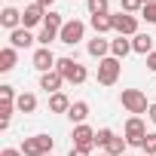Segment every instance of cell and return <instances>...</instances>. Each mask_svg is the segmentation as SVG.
Masks as SVG:
<instances>
[{
	"mask_svg": "<svg viewBox=\"0 0 156 156\" xmlns=\"http://www.w3.org/2000/svg\"><path fill=\"white\" fill-rule=\"evenodd\" d=\"M119 101H122V107H126L132 116H138V113H147V110H150V104H147V95H144L141 89H122Z\"/></svg>",
	"mask_w": 156,
	"mask_h": 156,
	"instance_id": "cell-4",
	"label": "cell"
},
{
	"mask_svg": "<svg viewBox=\"0 0 156 156\" xmlns=\"http://www.w3.org/2000/svg\"><path fill=\"white\" fill-rule=\"evenodd\" d=\"M43 28H46V31H52V34H61V28H64V19H61L58 12H52V9H49V12H46V22H43Z\"/></svg>",
	"mask_w": 156,
	"mask_h": 156,
	"instance_id": "cell-23",
	"label": "cell"
},
{
	"mask_svg": "<svg viewBox=\"0 0 156 156\" xmlns=\"http://www.w3.org/2000/svg\"><path fill=\"white\" fill-rule=\"evenodd\" d=\"M37 3H40V6H43V9H49V6H52V3H55V0H37Z\"/></svg>",
	"mask_w": 156,
	"mask_h": 156,
	"instance_id": "cell-35",
	"label": "cell"
},
{
	"mask_svg": "<svg viewBox=\"0 0 156 156\" xmlns=\"http://www.w3.org/2000/svg\"><path fill=\"white\" fill-rule=\"evenodd\" d=\"M55 70L64 76V83H73V86H80V83H86L89 80V70L80 64V61H73V58H58V64H55Z\"/></svg>",
	"mask_w": 156,
	"mask_h": 156,
	"instance_id": "cell-1",
	"label": "cell"
},
{
	"mask_svg": "<svg viewBox=\"0 0 156 156\" xmlns=\"http://www.w3.org/2000/svg\"><path fill=\"white\" fill-rule=\"evenodd\" d=\"M16 61H19V49H12V46H6V49H0V70H12L16 67Z\"/></svg>",
	"mask_w": 156,
	"mask_h": 156,
	"instance_id": "cell-20",
	"label": "cell"
},
{
	"mask_svg": "<svg viewBox=\"0 0 156 156\" xmlns=\"http://www.w3.org/2000/svg\"><path fill=\"white\" fill-rule=\"evenodd\" d=\"M16 98H19V95H16V89H12V86H0V129H9Z\"/></svg>",
	"mask_w": 156,
	"mask_h": 156,
	"instance_id": "cell-5",
	"label": "cell"
},
{
	"mask_svg": "<svg viewBox=\"0 0 156 156\" xmlns=\"http://www.w3.org/2000/svg\"><path fill=\"white\" fill-rule=\"evenodd\" d=\"M34 34L28 31V28H16V31H9V46L12 49H28V46H34Z\"/></svg>",
	"mask_w": 156,
	"mask_h": 156,
	"instance_id": "cell-12",
	"label": "cell"
},
{
	"mask_svg": "<svg viewBox=\"0 0 156 156\" xmlns=\"http://www.w3.org/2000/svg\"><path fill=\"white\" fill-rule=\"evenodd\" d=\"M132 49H135L138 55H150V52H153V37H150V34H135V37H132Z\"/></svg>",
	"mask_w": 156,
	"mask_h": 156,
	"instance_id": "cell-18",
	"label": "cell"
},
{
	"mask_svg": "<svg viewBox=\"0 0 156 156\" xmlns=\"http://www.w3.org/2000/svg\"><path fill=\"white\" fill-rule=\"evenodd\" d=\"M86 49H89V55H92V58H98V61H101V58H107V52H110V40H104V37H98V34H95V40H89V46H86Z\"/></svg>",
	"mask_w": 156,
	"mask_h": 156,
	"instance_id": "cell-15",
	"label": "cell"
},
{
	"mask_svg": "<svg viewBox=\"0 0 156 156\" xmlns=\"http://www.w3.org/2000/svg\"><path fill=\"white\" fill-rule=\"evenodd\" d=\"M95 135H98V132L89 129V126L83 122V126H73V135H70V138H73V147H80V150H89V153H92V147H98V144H95Z\"/></svg>",
	"mask_w": 156,
	"mask_h": 156,
	"instance_id": "cell-9",
	"label": "cell"
},
{
	"mask_svg": "<svg viewBox=\"0 0 156 156\" xmlns=\"http://www.w3.org/2000/svg\"><path fill=\"white\" fill-rule=\"evenodd\" d=\"M122 156H132V153H122Z\"/></svg>",
	"mask_w": 156,
	"mask_h": 156,
	"instance_id": "cell-38",
	"label": "cell"
},
{
	"mask_svg": "<svg viewBox=\"0 0 156 156\" xmlns=\"http://www.w3.org/2000/svg\"><path fill=\"white\" fill-rule=\"evenodd\" d=\"M126 138H119V135H113L110 141H107V147H104V153H110V156H122V150H126Z\"/></svg>",
	"mask_w": 156,
	"mask_h": 156,
	"instance_id": "cell-24",
	"label": "cell"
},
{
	"mask_svg": "<svg viewBox=\"0 0 156 156\" xmlns=\"http://www.w3.org/2000/svg\"><path fill=\"white\" fill-rule=\"evenodd\" d=\"M141 19H147V25H156V3H147L141 9Z\"/></svg>",
	"mask_w": 156,
	"mask_h": 156,
	"instance_id": "cell-28",
	"label": "cell"
},
{
	"mask_svg": "<svg viewBox=\"0 0 156 156\" xmlns=\"http://www.w3.org/2000/svg\"><path fill=\"white\" fill-rule=\"evenodd\" d=\"M52 147H55V138H49V135H31V138L22 141L19 150L25 156H46V153H52Z\"/></svg>",
	"mask_w": 156,
	"mask_h": 156,
	"instance_id": "cell-2",
	"label": "cell"
},
{
	"mask_svg": "<svg viewBox=\"0 0 156 156\" xmlns=\"http://www.w3.org/2000/svg\"><path fill=\"white\" fill-rule=\"evenodd\" d=\"M101 156H110V153H101Z\"/></svg>",
	"mask_w": 156,
	"mask_h": 156,
	"instance_id": "cell-37",
	"label": "cell"
},
{
	"mask_svg": "<svg viewBox=\"0 0 156 156\" xmlns=\"http://www.w3.org/2000/svg\"><path fill=\"white\" fill-rule=\"evenodd\" d=\"M61 83H64V76L58 70H49V73H40V89H46L49 95L61 92Z\"/></svg>",
	"mask_w": 156,
	"mask_h": 156,
	"instance_id": "cell-13",
	"label": "cell"
},
{
	"mask_svg": "<svg viewBox=\"0 0 156 156\" xmlns=\"http://www.w3.org/2000/svg\"><path fill=\"white\" fill-rule=\"evenodd\" d=\"M43 22H46V9L37 3V0H34L31 6H25V12H22V28H37V25H43Z\"/></svg>",
	"mask_w": 156,
	"mask_h": 156,
	"instance_id": "cell-10",
	"label": "cell"
},
{
	"mask_svg": "<svg viewBox=\"0 0 156 156\" xmlns=\"http://www.w3.org/2000/svg\"><path fill=\"white\" fill-rule=\"evenodd\" d=\"M0 156H25V153L16 150V147H3V150H0Z\"/></svg>",
	"mask_w": 156,
	"mask_h": 156,
	"instance_id": "cell-31",
	"label": "cell"
},
{
	"mask_svg": "<svg viewBox=\"0 0 156 156\" xmlns=\"http://www.w3.org/2000/svg\"><path fill=\"white\" fill-rule=\"evenodd\" d=\"M89 25H92V31H95L98 37H101V34H107V31H113V19H110V16H92V22H89Z\"/></svg>",
	"mask_w": 156,
	"mask_h": 156,
	"instance_id": "cell-22",
	"label": "cell"
},
{
	"mask_svg": "<svg viewBox=\"0 0 156 156\" xmlns=\"http://www.w3.org/2000/svg\"><path fill=\"white\" fill-rule=\"evenodd\" d=\"M129 52H135L129 37H116V40H110V55H113V58H119V61H122Z\"/></svg>",
	"mask_w": 156,
	"mask_h": 156,
	"instance_id": "cell-16",
	"label": "cell"
},
{
	"mask_svg": "<svg viewBox=\"0 0 156 156\" xmlns=\"http://www.w3.org/2000/svg\"><path fill=\"white\" fill-rule=\"evenodd\" d=\"M67 156H89V150H80V147H70Z\"/></svg>",
	"mask_w": 156,
	"mask_h": 156,
	"instance_id": "cell-33",
	"label": "cell"
},
{
	"mask_svg": "<svg viewBox=\"0 0 156 156\" xmlns=\"http://www.w3.org/2000/svg\"><path fill=\"white\" fill-rule=\"evenodd\" d=\"M67 116H70V122L83 126V122L89 119V104H86V101H73V104H70V110H67Z\"/></svg>",
	"mask_w": 156,
	"mask_h": 156,
	"instance_id": "cell-17",
	"label": "cell"
},
{
	"mask_svg": "<svg viewBox=\"0 0 156 156\" xmlns=\"http://www.w3.org/2000/svg\"><path fill=\"white\" fill-rule=\"evenodd\" d=\"M147 3H156V0H144V6H147Z\"/></svg>",
	"mask_w": 156,
	"mask_h": 156,
	"instance_id": "cell-36",
	"label": "cell"
},
{
	"mask_svg": "<svg viewBox=\"0 0 156 156\" xmlns=\"http://www.w3.org/2000/svg\"><path fill=\"white\" fill-rule=\"evenodd\" d=\"M92 16H110V0H86Z\"/></svg>",
	"mask_w": 156,
	"mask_h": 156,
	"instance_id": "cell-25",
	"label": "cell"
},
{
	"mask_svg": "<svg viewBox=\"0 0 156 156\" xmlns=\"http://www.w3.org/2000/svg\"><path fill=\"white\" fill-rule=\"evenodd\" d=\"M141 150H144L147 156H156V132H147V138H144Z\"/></svg>",
	"mask_w": 156,
	"mask_h": 156,
	"instance_id": "cell-26",
	"label": "cell"
},
{
	"mask_svg": "<svg viewBox=\"0 0 156 156\" xmlns=\"http://www.w3.org/2000/svg\"><path fill=\"white\" fill-rule=\"evenodd\" d=\"M110 138H113V132H110V129H98L95 144H98V147H107V141H110Z\"/></svg>",
	"mask_w": 156,
	"mask_h": 156,
	"instance_id": "cell-30",
	"label": "cell"
},
{
	"mask_svg": "<svg viewBox=\"0 0 156 156\" xmlns=\"http://www.w3.org/2000/svg\"><path fill=\"white\" fill-rule=\"evenodd\" d=\"M52 40H58V34H52V31H46V28L37 34V43H40V46H46V49H49V43H52Z\"/></svg>",
	"mask_w": 156,
	"mask_h": 156,
	"instance_id": "cell-27",
	"label": "cell"
},
{
	"mask_svg": "<svg viewBox=\"0 0 156 156\" xmlns=\"http://www.w3.org/2000/svg\"><path fill=\"white\" fill-rule=\"evenodd\" d=\"M16 107H19L22 113H34V110H37V95H34V92H22V95L16 98Z\"/></svg>",
	"mask_w": 156,
	"mask_h": 156,
	"instance_id": "cell-21",
	"label": "cell"
},
{
	"mask_svg": "<svg viewBox=\"0 0 156 156\" xmlns=\"http://www.w3.org/2000/svg\"><path fill=\"white\" fill-rule=\"evenodd\" d=\"M46 156H52V153H46Z\"/></svg>",
	"mask_w": 156,
	"mask_h": 156,
	"instance_id": "cell-39",
	"label": "cell"
},
{
	"mask_svg": "<svg viewBox=\"0 0 156 156\" xmlns=\"http://www.w3.org/2000/svg\"><path fill=\"white\" fill-rule=\"evenodd\" d=\"M119 73H122V61L119 58H113V55L101 58L98 61V86H113L119 80Z\"/></svg>",
	"mask_w": 156,
	"mask_h": 156,
	"instance_id": "cell-3",
	"label": "cell"
},
{
	"mask_svg": "<svg viewBox=\"0 0 156 156\" xmlns=\"http://www.w3.org/2000/svg\"><path fill=\"white\" fill-rule=\"evenodd\" d=\"M147 67H150V70H156V49L147 55Z\"/></svg>",
	"mask_w": 156,
	"mask_h": 156,
	"instance_id": "cell-32",
	"label": "cell"
},
{
	"mask_svg": "<svg viewBox=\"0 0 156 156\" xmlns=\"http://www.w3.org/2000/svg\"><path fill=\"white\" fill-rule=\"evenodd\" d=\"M144 0H122V12H141Z\"/></svg>",
	"mask_w": 156,
	"mask_h": 156,
	"instance_id": "cell-29",
	"label": "cell"
},
{
	"mask_svg": "<svg viewBox=\"0 0 156 156\" xmlns=\"http://www.w3.org/2000/svg\"><path fill=\"white\" fill-rule=\"evenodd\" d=\"M122 138H126L132 147H141L144 138H147V126H144V119H141V116H129V119H126V132H122Z\"/></svg>",
	"mask_w": 156,
	"mask_h": 156,
	"instance_id": "cell-7",
	"label": "cell"
},
{
	"mask_svg": "<svg viewBox=\"0 0 156 156\" xmlns=\"http://www.w3.org/2000/svg\"><path fill=\"white\" fill-rule=\"evenodd\" d=\"M147 116H150V122L156 126V104H150V110H147Z\"/></svg>",
	"mask_w": 156,
	"mask_h": 156,
	"instance_id": "cell-34",
	"label": "cell"
},
{
	"mask_svg": "<svg viewBox=\"0 0 156 156\" xmlns=\"http://www.w3.org/2000/svg\"><path fill=\"white\" fill-rule=\"evenodd\" d=\"M70 104H73V101H70L64 92L49 95V110H52V113H67V110H70Z\"/></svg>",
	"mask_w": 156,
	"mask_h": 156,
	"instance_id": "cell-19",
	"label": "cell"
},
{
	"mask_svg": "<svg viewBox=\"0 0 156 156\" xmlns=\"http://www.w3.org/2000/svg\"><path fill=\"white\" fill-rule=\"evenodd\" d=\"M0 25H3L6 31L22 28V12H19L16 6H3V12H0Z\"/></svg>",
	"mask_w": 156,
	"mask_h": 156,
	"instance_id": "cell-14",
	"label": "cell"
},
{
	"mask_svg": "<svg viewBox=\"0 0 156 156\" xmlns=\"http://www.w3.org/2000/svg\"><path fill=\"white\" fill-rule=\"evenodd\" d=\"M110 19H113V31H116L119 37H135V34H138V19H135L132 12H122V9H119V12H113Z\"/></svg>",
	"mask_w": 156,
	"mask_h": 156,
	"instance_id": "cell-8",
	"label": "cell"
},
{
	"mask_svg": "<svg viewBox=\"0 0 156 156\" xmlns=\"http://www.w3.org/2000/svg\"><path fill=\"white\" fill-rule=\"evenodd\" d=\"M55 64H58V58L52 55V49L40 46V49L34 52V67H37L40 73H49V70H55Z\"/></svg>",
	"mask_w": 156,
	"mask_h": 156,
	"instance_id": "cell-11",
	"label": "cell"
},
{
	"mask_svg": "<svg viewBox=\"0 0 156 156\" xmlns=\"http://www.w3.org/2000/svg\"><path fill=\"white\" fill-rule=\"evenodd\" d=\"M83 37H86V22H80V19L64 22V28H61V34H58V40H61L64 46H76Z\"/></svg>",
	"mask_w": 156,
	"mask_h": 156,
	"instance_id": "cell-6",
	"label": "cell"
}]
</instances>
